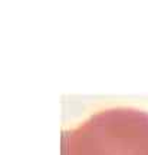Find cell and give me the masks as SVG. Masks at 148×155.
Returning <instances> with one entry per match:
<instances>
[{
	"mask_svg": "<svg viewBox=\"0 0 148 155\" xmlns=\"http://www.w3.org/2000/svg\"><path fill=\"white\" fill-rule=\"evenodd\" d=\"M79 142L81 155H148V114L101 112L81 129Z\"/></svg>",
	"mask_w": 148,
	"mask_h": 155,
	"instance_id": "1",
	"label": "cell"
}]
</instances>
